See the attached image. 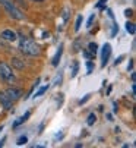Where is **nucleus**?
Segmentation results:
<instances>
[{"label": "nucleus", "instance_id": "obj_1", "mask_svg": "<svg viewBox=\"0 0 136 148\" xmlns=\"http://www.w3.org/2000/svg\"><path fill=\"white\" fill-rule=\"evenodd\" d=\"M21 51L24 54H28V56H38L40 54V47L38 44L32 38H28V37H21V46H19Z\"/></svg>", "mask_w": 136, "mask_h": 148}, {"label": "nucleus", "instance_id": "obj_2", "mask_svg": "<svg viewBox=\"0 0 136 148\" xmlns=\"http://www.w3.org/2000/svg\"><path fill=\"white\" fill-rule=\"evenodd\" d=\"M0 5L5 8V10H6L13 19H18V21L24 19V13H22V12L10 2V0H0Z\"/></svg>", "mask_w": 136, "mask_h": 148}, {"label": "nucleus", "instance_id": "obj_3", "mask_svg": "<svg viewBox=\"0 0 136 148\" xmlns=\"http://www.w3.org/2000/svg\"><path fill=\"white\" fill-rule=\"evenodd\" d=\"M0 78L8 81V82H10V81L15 79L13 72H12V68L8 65V63H5V62H0Z\"/></svg>", "mask_w": 136, "mask_h": 148}, {"label": "nucleus", "instance_id": "obj_4", "mask_svg": "<svg viewBox=\"0 0 136 148\" xmlns=\"http://www.w3.org/2000/svg\"><path fill=\"white\" fill-rule=\"evenodd\" d=\"M110 56H111V46H110V44H104V47H103V53H101V66H103V68L108 63Z\"/></svg>", "mask_w": 136, "mask_h": 148}, {"label": "nucleus", "instance_id": "obj_5", "mask_svg": "<svg viewBox=\"0 0 136 148\" xmlns=\"http://www.w3.org/2000/svg\"><path fill=\"white\" fill-rule=\"evenodd\" d=\"M5 94L8 95V98H9L10 101H16V100H19V98H21L22 91H21V90H18V88H8Z\"/></svg>", "mask_w": 136, "mask_h": 148}, {"label": "nucleus", "instance_id": "obj_6", "mask_svg": "<svg viewBox=\"0 0 136 148\" xmlns=\"http://www.w3.org/2000/svg\"><path fill=\"white\" fill-rule=\"evenodd\" d=\"M0 103L3 104V107H5L6 110H10V109H12V101L8 98L6 94H2V92H0Z\"/></svg>", "mask_w": 136, "mask_h": 148}, {"label": "nucleus", "instance_id": "obj_7", "mask_svg": "<svg viewBox=\"0 0 136 148\" xmlns=\"http://www.w3.org/2000/svg\"><path fill=\"white\" fill-rule=\"evenodd\" d=\"M2 38H5V40H8V41H15V40H16V34H15L12 29H5V31L2 32Z\"/></svg>", "mask_w": 136, "mask_h": 148}, {"label": "nucleus", "instance_id": "obj_8", "mask_svg": "<svg viewBox=\"0 0 136 148\" xmlns=\"http://www.w3.org/2000/svg\"><path fill=\"white\" fill-rule=\"evenodd\" d=\"M62 53H63V46H60L59 47V50H57V53H56V56L53 57V66H57L59 65V62H60V57H62Z\"/></svg>", "mask_w": 136, "mask_h": 148}, {"label": "nucleus", "instance_id": "obj_9", "mask_svg": "<svg viewBox=\"0 0 136 148\" xmlns=\"http://www.w3.org/2000/svg\"><path fill=\"white\" fill-rule=\"evenodd\" d=\"M29 116H31V112H27V113H25L24 116H22V117H19V119H18V120H16V122L13 123V128H18V126H19L21 123H24V122H27Z\"/></svg>", "mask_w": 136, "mask_h": 148}, {"label": "nucleus", "instance_id": "obj_10", "mask_svg": "<svg viewBox=\"0 0 136 148\" xmlns=\"http://www.w3.org/2000/svg\"><path fill=\"white\" fill-rule=\"evenodd\" d=\"M126 31H127L129 34H132V35H133V34L136 32V28H135V24H132V22H127V24H126Z\"/></svg>", "mask_w": 136, "mask_h": 148}, {"label": "nucleus", "instance_id": "obj_11", "mask_svg": "<svg viewBox=\"0 0 136 148\" xmlns=\"http://www.w3.org/2000/svg\"><path fill=\"white\" fill-rule=\"evenodd\" d=\"M78 71H79V63L75 60V62H73V68H72V75H70V76H72V78H75V76H76V73H78Z\"/></svg>", "mask_w": 136, "mask_h": 148}, {"label": "nucleus", "instance_id": "obj_12", "mask_svg": "<svg viewBox=\"0 0 136 148\" xmlns=\"http://www.w3.org/2000/svg\"><path fill=\"white\" fill-rule=\"evenodd\" d=\"M47 90H49V85H44V87H41V88L35 92V97H41L44 92H47Z\"/></svg>", "mask_w": 136, "mask_h": 148}, {"label": "nucleus", "instance_id": "obj_13", "mask_svg": "<svg viewBox=\"0 0 136 148\" xmlns=\"http://www.w3.org/2000/svg\"><path fill=\"white\" fill-rule=\"evenodd\" d=\"M12 63H13V66H15V68H18V69H22V68H24V63H22L19 59H13V60H12Z\"/></svg>", "mask_w": 136, "mask_h": 148}, {"label": "nucleus", "instance_id": "obj_14", "mask_svg": "<svg viewBox=\"0 0 136 148\" xmlns=\"http://www.w3.org/2000/svg\"><path fill=\"white\" fill-rule=\"evenodd\" d=\"M95 122H97V116H95L94 113H91V114L88 116V125L91 126V125H94Z\"/></svg>", "mask_w": 136, "mask_h": 148}, {"label": "nucleus", "instance_id": "obj_15", "mask_svg": "<svg viewBox=\"0 0 136 148\" xmlns=\"http://www.w3.org/2000/svg\"><path fill=\"white\" fill-rule=\"evenodd\" d=\"M88 47H89V51L92 53V56H95V54H97V49H98V46H97L95 43H91Z\"/></svg>", "mask_w": 136, "mask_h": 148}, {"label": "nucleus", "instance_id": "obj_16", "mask_svg": "<svg viewBox=\"0 0 136 148\" xmlns=\"http://www.w3.org/2000/svg\"><path fill=\"white\" fill-rule=\"evenodd\" d=\"M92 69H94V65H92V62H91V60H88L86 62V73H92Z\"/></svg>", "mask_w": 136, "mask_h": 148}, {"label": "nucleus", "instance_id": "obj_17", "mask_svg": "<svg viewBox=\"0 0 136 148\" xmlns=\"http://www.w3.org/2000/svg\"><path fill=\"white\" fill-rule=\"evenodd\" d=\"M81 24H82V16H78L76 24H75V31H79L81 29Z\"/></svg>", "mask_w": 136, "mask_h": 148}, {"label": "nucleus", "instance_id": "obj_18", "mask_svg": "<svg viewBox=\"0 0 136 148\" xmlns=\"http://www.w3.org/2000/svg\"><path fill=\"white\" fill-rule=\"evenodd\" d=\"M27 142H28V138H27V136L18 138V145H24V144H27Z\"/></svg>", "mask_w": 136, "mask_h": 148}, {"label": "nucleus", "instance_id": "obj_19", "mask_svg": "<svg viewBox=\"0 0 136 148\" xmlns=\"http://www.w3.org/2000/svg\"><path fill=\"white\" fill-rule=\"evenodd\" d=\"M69 15H70V13H69V9H64V10H63V22H64V24L67 22V18H69Z\"/></svg>", "mask_w": 136, "mask_h": 148}, {"label": "nucleus", "instance_id": "obj_20", "mask_svg": "<svg viewBox=\"0 0 136 148\" xmlns=\"http://www.w3.org/2000/svg\"><path fill=\"white\" fill-rule=\"evenodd\" d=\"M94 19H95V15H91L89 16V19H88V22H86V27L89 28L91 25H92V22H94Z\"/></svg>", "mask_w": 136, "mask_h": 148}, {"label": "nucleus", "instance_id": "obj_21", "mask_svg": "<svg viewBox=\"0 0 136 148\" xmlns=\"http://www.w3.org/2000/svg\"><path fill=\"white\" fill-rule=\"evenodd\" d=\"M117 31H119V27H117V25H113V31H111V37H114V35L117 34Z\"/></svg>", "mask_w": 136, "mask_h": 148}, {"label": "nucleus", "instance_id": "obj_22", "mask_svg": "<svg viewBox=\"0 0 136 148\" xmlns=\"http://www.w3.org/2000/svg\"><path fill=\"white\" fill-rule=\"evenodd\" d=\"M60 82H62V73L56 78V82H54V85H60Z\"/></svg>", "mask_w": 136, "mask_h": 148}, {"label": "nucleus", "instance_id": "obj_23", "mask_svg": "<svg viewBox=\"0 0 136 148\" xmlns=\"http://www.w3.org/2000/svg\"><path fill=\"white\" fill-rule=\"evenodd\" d=\"M124 15L129 18V16H132V15H133V12H132L130 9H126V10H124Z\"/></svg>", "mask_w": 136, "mask_h": 148}, {"label": "nucleus", "instance_id": "obj_24", "mask_svg": "<svg viewBox=\"0 0 136 148\" xmlns=\"http://www.w3.org/2000/svg\"><path fill=\"white\" fill-rule=\"evenodd\" d=\"M132 68H133V60H130V62H129V66H127V71H132Z\"/></svg>", "mask_w": 136, "mask_h": 148}, {"label": "nucleus", "instance_id": "obj_25", "mask_svg": "<svg viewBox=\"0 0 136 148\" xmlns=\"http://www.w3.org/2000/svg\"><path fill=\"white\" fill-rule=\"evenodd\" d=\"M123 59H124V56H120V57H119V59L116 60V65H119V63H122V60H123Z\"/></svg>", "mask_w": 136, "mask_h": 148}, {"label": "nucleus", "instance_id": "obj_26", "mask_svg": "<svg viewBox=\"0 0 136 148\" xmlns=\"http://www.w3.org/2000/svg\"><path fill=\"white\" fill-rule=\"evenodd\" d=\"M88 98H89V95H85V97H83V98H82V100L79 101V104H82V103H85V101H86Z\"/></svg>", "mask_w": 136, "mask_h": 148}, {"label": "nucleus", "instance_id": "obj_27", "mask_svg": "<svg viewBox=\"0 0 136 148\" xmlns=\"http://www.w3.org/2000/svg\"><path fill=\"white\" fill-rule=\"evenodd\" d=\"M83 56H85V57H86V59H88V60H89V59H91V54H89V53H88V51H83Z\"/></svg>", "mask_w": 136, "mask_h": 148}, {"label": "nucleus", "instance_id": "obj_28", "mask_svg": "<svg viewBox=\"0 0 136 148\" xmlns=\"http://www.w3.org/2000/svg\"><path fill=\"white\" fill-rule=\"evenodd\" d=\"M34 2H41V0H34Z\"/></svg>", "mask_w": 136, "mask_h": 148}]
</instances>
